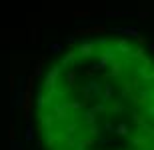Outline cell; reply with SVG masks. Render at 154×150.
I'll use <instances>...</instances> for the list:
<instances>
[{
	"instance_id": "8",
	"label": "cell",
	"mask_w": 154,
	"mask_h": 150,
	"mask_svg": "<svg viewBox=\"0 0 154 150\" xmlns=\"http://www.w3.org/2000/svg\"><path fill=\"white\" fill-rule=\"evenodd\" d=\"M118 32H122V34H128V36H134V38H138V30L136 28H132V26H126V28H120Z\"/></svg>"
},
{
	"instance_id": "22",
	"label": "cell",
	"mask_w": 154,
	"mask_h": 150,
	"mask_svg": "<svg viewBox=\"0 0 154 150\" xmlns=\"http://www.w3.org/2000/svg\"><path fill=\"white\" fill-rule=\"evenodd\" d=\"M150 48H152V50H154V44H150Z\"/></svg>"
},
{
	"instance_id": "14",
	"label": "cell",
	"mask_w": 154,
	"mask_h": 150,
	"mask_svg": "<svg viewBox=\"0 0 154 150\" xmlns=\"http://www.w3.org/2000/svg\"><path fill=\"white\" fill-rule=\"evenodd\" d=\"M66 78H68V86L72 88V86H74V82H76V72H74V70H70Z\"/></svg>"
},
{
	"instance_id": "18",
	"label": "cell",
	"mask_w": 154,
	"mask_h": 150,
	"mask_svg": "<svg viewBox=\"0 0 154 150\" xmlns=\"http://www.w3.org/2000/svg\"><path fill=\"white\" fill-rule=\"evenodd\" d=\"M98 132H100V130H98V128L96 126H90V134H92V136H96V134Z\"/></svg>"
},
{
	"instance_id": "2",
	"label": "cell",
	"mask_w": 154,
	"mask_h": 150,
	"mask_svg": "<svg viewBox=\"0 0 154 150\" xmlns=\"http://www.w3.org/2000/svg\"><path fill=\"white\" fill-rule=\"evenodd\" d=\"M58 76H60V66H54V68L48 72V76H46V82H44V88H46V90H50V88H56Z\"/></svg>"
},
{
	"instance_id": "20",
	"label": "cell",
	"mask_w": 154,
	"mask_h": 150,
	"mask_svg": "<svg viewBox=\"0 0 154 150\" xmlns=\"http://www.w3.org/2000/svg\"><path fill=\"white\" fill-rule=\"evenodd\" d=\"M150 82H154V72H150Z\"/></svg>"
},
{
	"instance_id": "6",
	"label": "cell",
	"mask_w": 154,
	"mask_h": 150,
	"mask_svg": "<svg viewBox=\"0 0 154 150\" xmlns=\"http://www.w3.org/2000/svg\"><path fill=\"white\" fill-rule=\"evenodd\" d=\"M112 92H114V88L112 84H104V94H102V102H108L112 98Z\"/></svg>"
},
{
	"instance_id": "10",
	"label": "cell",
	"mask_w": 154,
	"mask_h": 150,
	"mask_svg": "<svg viewBox=\"0 0 154 150\" xmlns=\"http://www.w3.org/2000/svg\"><path fill=\"white\" fill-rule=\"evenodd\" d=\"M114 130H116V134H120V136H126V134H128V126H126L124 122H120Z\"/></svg>"
},
{
	"instance_id": "19",
	"label": "cell",
	"mask_w": 154,
	"mask_h": 150,
	"mask_svg": "<svg viewBox=\"0 0 154 150\" xmlns=\"http://www.w3.org/2000/svg\"><path fill=\"white\" fill-rule=\"evenodd\" d=\"M138 16H140V18H148V16H150V12H140Z\"/></svg>"
},
{
	"instance_id": "12",
	"label": "cell",
	"mask_w": 154,
	"mask_h": 150,
	"mask_svg": "<svg viewBox=\"0 0 154 150\" xmlns=\"http://www.w3.org/2000/svg\"><path fill=\"white\" fill-rule=\"evenodd\" d=\"M134 58H138V60H142V62H144V60H146L148 56H146L144 48H136V50H134Z\"/></svg>"
},
{
	"instance_id": "13",
	"label": "cell",
	"mask_w": 154,
	"mask_h": 150,
	"mask_svg": "<svg viewBox=\"0 0 154 150\" xmlns=\"http://www.w3.org/2000/svg\"><path fill=\"white\" fill-rule=\"evenodd\" d=\"M110 110H112V112H122V110H124V104L120 102V100H116V102H112Z\"/></svg>"
},
{
	"instance_id": "9",
	"label": "cell",
	"mask_w": 154,
	"mask_h": 150,
	"mask_svg": "<svg viewBox=\"0 0 154 150\" xmlns=\"http://www.w3.org/2000/svg\"><path fill=\"white\" fill-rule=\"evenodd\" d=\"M132 120L136 122V124H138V126H140V128H142L144 124H146V120H144V116L140 114V112H132Z\"/></svg>"
},
{
	"instance_id": "5",
	"label": "cell",
	"mask_w": 154,
	"mask_h": 150,
	"mask_svg": "<svg viewBox=\"0 0 154 150\" xmlns=\"http://www.w3.org/2000/svg\"><path fill=\"white\" fill-rule=\"evenodd\" d=\"M110 68H112V70H110V76H120V74H122V68H124V64L120 62V60H114V62L110 64Z\"/></svg>"
},
{
	"instance_id": "4",
	"label": "cell",
	"mask_w": 154,
	"mask_h": 150,
	"mask_svg": "<svg viewBox=\"0 0 154 150\" xmlns=\"http://www.w3.org/2000/svg\"><path fill=\"white\" fill-rule=\"evenodd\" d=\"M94 50H96V42H82L78 46V54L82 58H88L94 54Z\"/></svg>"
},
{
	"instance_id": "16",
	"label": "cell",
	"mask_w": 154,
	"mask_h": 150,
	"mask_svg": "<svg viewBox=\"0 0 154 150\" xmlns=\"http://www.w3.org/2000/svg\"><path fill=\"white\" fill-rule=\"evenodd\" d=\"M146 112H148V116H152V118H154V104H152V106L148 104V108H146Z\"/></svg>"
},
{
	"instance_id": "17",
	"label": "cell",
	"mask_w": 154,
	"mask_h": 150,
	"mask_svg": "<svg viewBox=\"0 0 154 150\" xmlns=\"http://www.w3.org/2000/svg\"><path fill=\"white\" fill-rule=\"evenodd\" d=\"M138 44H142V46H144V44H148V40H146L144 36H138Z\"/></svg>"
},
{
	"instance_id": "7",
	"label": "cell",
	"mask_w": 154,
	"mask_h": 150,
	"mask_svg": "<svg viewBox=\"0 0 154 150\" xmlns=\"http://www.w3.org/2000/svg\"><path fill=\"white\" fill-rule=\"evenodd\" d=\"M76 56H78V52H72V50H70L68 54L64 56L62 64H64V66H68V64H72V62H74V60H76Z\"/></svg>"
},
{
	"instance_id": "3",
	"label": "cell",
	"mask_w": 154,
	"mask_h": 150,
	"mask_svg": "<svg viewBox=\"0 0 154 150\" xmlns=\"http://www.w3.org/2000/svg\"><path fill=\"white\" fill-rule=\"evenodd\" d=\"M136 90H138V80L124 82V84H122V96H124V98H134V96H136Z\"/></svg>"
},
{
	"instance_id": "1",
	"label": "cell",
	"mask_w": 154,
	"mask_h": 150,
	"mask_svg": "<svg viewBox=\"0 0 154 150\" xmlns=\"http://www.w3.org/2000/svg\"><path fill=\"white\" fill-rule=\"evenodd\" d=\"M116 60V54H114V50H104L102 54H100V60H98V64H94L92 66V70H102V68H106L108 64H112Z\"/></svg>"
},
{
	"instance_id": "11",
	"label": "cell",
	"mask_w": 154,
	"mask_h": 150,
	"mask_svg": "<svg viewBox=\"0 0 154 150\" xmlns=\"http://www.w3.org/2000/svg\"><path fill=\"white\" fill-rule=\"evenodd\" d=\"M84 120H86V124H90V126H94V120H96V112H86V116H84Z\"/></svg>"
},
{
	"instance_id": "21",
	"label": "cell",
	"mask_w": 154,
	"mask_h": 150,
	"mask_svg": "<svg viewBox=\"0 0 154 150\" xmlns=\"http://www.w3.org/2000/svg\"><path fill=\"white\" fill-rule=\"evenodd\" d=\"M150 98H152V100H154V90H152V92H150Z\"/></svg>"
},
{
	"instance_id": "15",
	"label": "cell",
	"mask_w": 154,
	"mask_h": 150,
	"mask_svg": "<svg viewBox=\"0 0 154 150\" xmlns=\"http://www.w3.org/2000/svg\"><path fill=\"white\" fill-rule=\"evenodd\" d=\"M104 110H106V106H104V104H96V106L92 108V112H104Z\"/></svg>"
}]
</instances>
